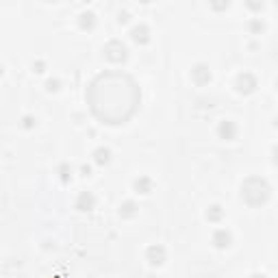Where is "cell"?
Returning <instances> with one entry per match:
<instances>
[{
  "label": "cell",
  "instance_id": "obj_15",
  "mask_svg": "<svg viewBox=\"0 0 278 278\" xmlns=\"http://www.w3.org/2000/svg\"><path fill=\"white\" fill-rule=\"evenodd\" d=\"M59 172H61V181L63 183H68L70 179H72V168H70V165H61V168H59Z\"/></svg>",
  "mask_w": 278,
  "mask_h": 278
},
{
  "label": "cell",
  "instance_id": "obj_4",
  "mask_svg": "<svg viewBox=\"0 0 278 278\" xmlns=\"http://www.w3.org/2000/svg\"><path fill=\"white\" fill-rule=\"evenodd\" d=\"M235 87H237V92L239 93H252L254 90H257V79H254L252 74H239L237 76V83H235Z\"/></svg>",
  "mask_w": 278,
  "mask_h": 278
},
{
  "label": "cell",
  "instance_id": "obj_1",
  "mask_svg": "<svg viewBox=\"0 0 278 278\" xmlns=\"http://www.w3.org/2000/svg\"><path fill=\"white\" fill-rule=\"evenodd\" d=\"M137 100H139L137 87L124 74H102L90 87V104L98 120H102L106 109H109V102H113L109 124L126 122L137 109Z\"/></svg>",
  "mask_w": 278,
  "mask_h": 278
},
{
  "label": "cell",
  "instance_id": "obj_9",
  "mask_svg": "<svg viewBox=\"0 0 278 278\" xmlns=\"http://www.w3.org/2000/svg\"><path fill=\"white\" fill-rule=\"evenodd\" d=\"M217 135H220L222 139H235V135H237V126H235V122H228V120H224L220 124V128H217Z\"/></svg>",
  "mask_w": 278,
  "mask_h": 278
},
{
  "label": "cell",
  "instance_id": "obj_8",
  "mask_svg": "<svg viewBox=\"0 0 278 278\" xmlns=\"http://www.w3.org/2000/svg\"><path fill=\"white\" fill-rule=\"evenodd\" d=\"M93 204H96V198H93L92 191H83L79 198H76V209L79 211H92Z\"/></svg>",
  "mask_w": 278,
  "mask_h": 278
},
{
  "label": "cell",
  "instance_id": "obj_10",
  "mask_svg": "<svg viewBox=\"0 0 278 278\" xmlns=\"http://www.w3.org/2000/svg\"><path fill=\"white\" fill-rule=\"evenodd\" d=\"M131 35H133V39L137 41V44H146V41L150 39V31H148V26H144V24L135 26L131 31Z\"/></svg>",
  "mask_w": 278,
  "mask_h": 278
},
{
  "label": "cell",
  "instance_id": "obj_7",
  "mask_svg": "<svg viewBox=\"0 0 278 278\" xmlns=\"http://www.w3.org/2000/svg\"><path fill=\"white\" fill-rule=\"evenodd\" d=\"M230 241H233V235H230L226 228H220V230H215V233H213V244H215V248H220V250L228 248Z\"/></svg>",
  "mask_w": 278,
  "mask_h": 278
},
{
  "label": "cell",
  "instance_id": "obj_3",
  "mask_svg": "<svg viewBox=\"0 0 278 278\" xmlns=\"http://www.w3.org/2000/svg\"><path fill=\"white\" fill-rule=\"evenodd\" d=\"M104 57L109 59L111 63H122V61H126V57H128V48L122 44V41L113 39L104 46Z\"/></svg>",
  "mask_w": 278,
  "mask_h": 278
},
{
  "label": "cell",
  "instance_id": "obj_13",
  "mask_svg": "<svg viewBox=\"0 0 278 278\" xmlns=\"http://www.w3.org/2000/svg\"><path fill=\"white\" fill-rule=\"evenodd\" d=\"M137 209H139V206L128 200V202H124V204L120 206V215H122V217H135V215H137Z\"/></svg>",
  "mask_w": 278,
  "mask_h": 278
},
{
  "label": "cell",
  "instance_id": "obj_6",
  "mask_svg": "<svg viewBox=\"0 0 278 278\" xmlns=\"http://www.w3.org/2000/svg\"><path fill=\"white\" fill-rule=\"evenodd\" d=\"M191 79L196 85H206V83L211 81V70L206 68L204 63H198V66L191 70Z\"/></svg>",
  "mask_w": 278,
  "mask_h": 278
},
{
  "label": "cell",
  "instance_id": "obj_11",
  "mask_svg": "<svg viewBox=\"0 0 278 278\" xmlns=\"http://www.w3.org/2000/svg\"><path fill=\"white\" fill-rule=\"evenodd\" d=\"M152 189V181L148 179V176H139L137 181H135V191L137 193H150Z\"/></svg>",
  "mask_w": 278,
  "mask_h": 278
},
{
  "label": "cell",
  "instance_id": "obj_18",
  "mask_svg": "<svg viewBox=\"0 0 278 278\" xmlns=\"http://www.w3.org/2000/svg\"><path fill=\"white\" fill-rule=\"evenodd\" d=\"M81 172L85 174V176H90V168H87V165H83V168H81Z\"/></svg>",
  "mask_w": 278,
  "mask_h": 278
},
{
  "label": "cell",
  "instance_id": "obj_2",
  "mask_svg": "<svg viewBox=\"0 0 278 278\" xmlns=\"http://www.w3.org/2000/svg\"><path fill=\"white\" fill-rule=\"evenodd\" d=\"M272 189L268 185V181L261 176H250L241 183V200L250 206H261L270 200Z\"/></svg>",
  "mask_w": 278,
  "mask_h": 278
},
{
  "label": "cell",
  "instance_id": "obj_20",
  "mask_svg": "<svg viewBox=\"0 0 278 278\" xmlns=\"http://www.w3.org/2000/svg\"><path fill=\"white\" fill-rule=\"evenodd\" d=\"M276 87H278V81H276Z\"/></svg>",
  "mask_w": 278,
  "mask_h": 278
},
{
  "label": "cell",
  "instance_id": "obj_16",
  "mask_svg": "<svg viewBox=\"0 0 278 278\" xmlns=\"http://www.w3.org/2000/svg\"><path fill=\"white\" fill-rule=\"evenodd\" d=\"M272 161L278 165V146H274V150H272Z\"/></svg>",
  "mask_w": 278,
  "mask_h": 278
},
{
  "label": "cell",
  "instance_id": "obj_14",
  "mask_svg": "<svg viewBox=\"0 0 278 278\" xmlns=\"http://www.w3.org/2000/svg\"><path fill=\"white\" fill-rule=\"evenodd\" d=\"M206 217H209V222H220L222 217H224V211H222V206L220 204H213L209 211H206Z\"/></svg>",
  "mask_w": 278,
  "mask_h": 278
},
{
  "label": "cell",
  "instance_id": "obj_5",
  "mask_svg": "<svg viewBox=\"0 0 278 278\" xmlns=\"http://www.w3.org/2000/svg\"><path fill=\"white\" fill-rule=\"evenodd\" d=\"M146 259H148V263L150 265H161L165 261V248L163 246H150L146 250Z\"/></svg>",
  "mask_w": 278,
  "mask_h": 278
},
{
  "label": "cell",
  "instance_id": "obj_17",
  "mask_svg": "<svg viewBox=\"0 0 278 278\" xmlns=\"http://www.w3.org/2000/svg\"><path fill=\"white\" fill-rule=\"evenodd\" d=\"M46 85H48V90H50V92H52V90H59V83H57V81H48Z\"/></svg>",
  "mask_w": 278,
  "mask_h": 278
},
{
  "label": "cell",
  "instance_id": "obj_12",
  "mask_svg": "<svg viewBox=\"0 0 278 278\" xmlns=\"http://www.w3.org/2000/svg\"><path fill=\"white\" fill-rule=\"evenodd\" d=\"M93 161H96L98 165H106L111 161V150L109 148H98V150L93 152Z\"/></svg>",
  "mask_w": 278,
  "mask_h": 278
},
{
  "label": "cell",
  "instance_id": "obj_19",
  "mask_svg": "<svg viewBox=\"0 0 278 278\" xmlns=\"http://www.w3.org/2000/svg\"><path fill=\"white\" fill-rule=\"evenodd\" d=\"M250 278H268V276H265V274H252Z\"/></svg>",
  "mask_w": 278,
  "mask_h": 278
}]
</instances>
